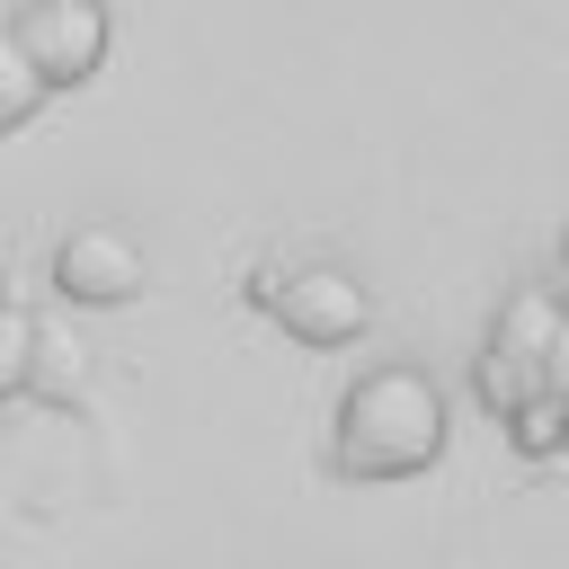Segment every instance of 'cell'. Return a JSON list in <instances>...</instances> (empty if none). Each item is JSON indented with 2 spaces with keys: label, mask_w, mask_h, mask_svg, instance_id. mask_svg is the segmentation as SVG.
I'll list each match as a JSON object with an SVG mask.
<instances>
[{
  "label": "cell",
  "mask_w": 569,
  "mask_h": 569,
  "mask_svg": "<svg viewBox=\"0 0 569 569\" xmlns=\"http://www.w3.org/2000/svg\"><path fill=\"white\" fill-rule=\"evenodd\" d=\"M445 453V391L418 365H373L338 391L329 418V471L347 480H409Z\"/></svg>",
  "instance_id": "cell-1"
},
{
  "label": "cell",
  "mask_w": 569,
  "mask_h": 569,
  "mask_svg": "<svg viewBox=\"0 0 569 569\" xmlns=\"http://www.w3.org/2000/svg\"><path fill=\"white\" fill-rule=\"evenodd\" d=\"M560 329H569V293L560 284H516L507 302H498V320H489V338H480V365H471V391H480V409H525L533 391H551V347H560Z\"/></svg>",
  "instance_id": "cell-2"
},
{
  "label": "cell",
  "mask_w": 569,
  "mask_h": 569,
  "mask_svg": "<svg viewBox=\"0 0 569 569\" xmlns=\"http://www.w3.org/2000/svg\"><path fill=\"white\" fill-rule=\"evenodd\" d=\"M249 293H258V311H267L284 338H302V347H356V338L373 329V284H365L356 267H338V258L258 267Z\"/></svg>",
  "instance_id": "cell-3"
},
{
  "label": "cell",
  "mask_w": 569,
  "mask_h": 569,
  "mask_svg": "<svg viewBox=\"0 0 569 569\" xmlns=\"http://www.w3.org/2000/svg\"><path fill=\"white\" fill-rule=\"evenodd\" d=\"M142 276H151V258H142V240H133L124 222H80V231H62V249H53V293H62V302H89V311L133 302Z\"/></svg>",
  "instance_id": "cell-4"
},
{
  "label": "cell",
  "mask_w": 569,
  "mask_h": 569,
  "mask_svg": "<svg viewBox=\"0 0 569 569\" xmlns=\"http://www.w3.org/2000/svg\"><path fill=\"white\" fill-rule=\"evenodd\" d=\"M9 36L27 44V62L53 80V89H80L98 62H107V0H27L9 18Z\"/></svg>",
  "instance_id": "cell-5"
},
{
  "label": "cell",
  "mask_w": 569,
  "mask_h": 569,
  "mask_svg": "<svg viewBox=\"0 0 569 569\" xmlns=\"http://www.w3.org/2000/svg\"><path fill=\"white\" fill-rule=\"evenodd\" d=\"M44 98H53V80H44V71L27 62V44L0 27V133H18V124L44 107Z\"/></svg>",
  "instance_id": "cell-6"
},
{
  "label": "cell",
  "mask_w": 569,
  "mask_h": 569,
  "mask_svg": "<svg viewBox=\"0 0 569 569\" xmlns=\"http://www.w3.org/2000/svg\"><path fill=\"white\" fill-rule=\"evenodd\" d=\"M507 436H516V453H560V445H569V409H560V391H533L525 409H507Z\"/></svg>",
  "instance_id": "cell-7"
},
{
  "label": "cell",
  "mask_w": 569,
  "mask_h": 569,
  "mask_svg": "<svg viewBox=\"0 0 569 569\" xmlns=\"http://www.w3.org/2000/svg\"><path fill=\"white\" fill-rule=\"evenodd\" d=\"M18 391H36V320L0 302V400H18Z\"/></svg>",
  "instance_id": "cell-8"
},
{
  "label": "cell",
  "mask_w": 569,
  "mask_h": 569,
  "mask_svg": "<svg viewBox=\"0 0 569 569\" xmlns=\"http://www.w3.org/2000/svg\"><path fill=\"white\" fill-rule=\"evenodd\" d=\"M36 382H44L53 400H71V391L89 382V347H80V338H53V329H36Z\"/></svg>",
  "instance_id": "cell-9"
},
{
  "label": "cell",
  "mask_w": 569,
  "mask_h": 569,
  "mask_svg": "<svg viewBox=\"0 0 569 569\" xmlns=\"http://www.w3.org/2000/svg\"><path fill=\"white\" fill-rule=\"evenodd\" d=\"M560 267H569V240H560Z\"/></svg>",
  "instance_id": "cell-10"
},
{
  "label": "cell",
  "mask_w": 569,
  "mask_h": 569,
  "mask_svg": "<svg viewBox=\"0 0 569 569\" xmlns=\"http://www.w3.org/2000/svg\"><path fill=\"white\" fill-rule=\"evenodd\" d=\"M560 409H569V391H560Z\"/></svg>",
  "instance_id": "cell-11"
}]
</instances>
